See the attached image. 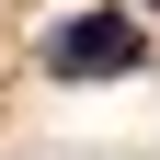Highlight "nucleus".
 Listing matches in <instances>:
<instances>
[{"label":"nucleus","mask_w":160,"mask_h":160,"mask_svg":"<svg viewBox=\"0 0 160 160\" xmlns=\"http://www.w3.org/2000/svg\"><path fill=\"white\" fill-rule=\"evenodd\" d=\"M149 69V23L137 12H69L46 34V80H126Z\"/></svg>","instance_id":"nucleus-1"},{"label":"nucleus","mask_w":160,"mask_h":160,"mask_svg":"<svg viewBox=\"0 0 160 160\" xmlns=\"http://www.w3.org/2000/svg\"><path fill=\"white\" fill-rule=\"evenodd\" d=\"M149 12H160V0H149Z\"/></svg>","instance_id":"nucleus-2"}]
</instances>
